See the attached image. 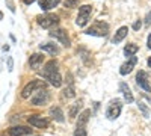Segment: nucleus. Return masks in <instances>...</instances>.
Instances as JSON below:
<instances>
[{
  "instance_id": "nucleus-1",
  "label": "nucleus",
  "mask_w": 151,
  "mask_h": 136,
  "mask_svg": "<svg viewBox=\"0 0 151 136\" xmlns=\"http://www.w3.org/2000/svg\"><path fill=\"white\" fill-rule=\"evenodd\" d=\"M42 77L45 80H48L55 88H59L62 85V77L59 74V68H58V62L56 60H50L45 64L44 70H42Z\"/></svg>"
},
{
  "instance_id": "nucleus-2",
  "label": "nucleus",
  "mask_w": 151,
  "mask_h": 136,
  "mask_svg": "<svg viewBox=\"0 0 151 136\" xmlns=\"http://www.w3.org/2000/svg\"><path fill=\"white\" fill-rule=\"evenodd\" d=\"M109 32V24L103 21H95L89 29H86V35H92V36H106Z\"/></svg>"
},
{
  "instance_id": "nucleus-3",
  "label": "nucleus",
  "mask_w": 151,
  "mask_h": 136,
  "mask_svg": "<svg viewBox=\"0 0 151 136\" xmlns=\"http://www.w3.org/2000/svg\"><path fill=\"white\" fill-rule=\"evenodd\" d=\"M91 14H92V6L91 5H83L82 8H79V15H77V20H76L77 26L79 27L86 26V23L91 18Z\"/></svg>"
},
{
  "instance_id": "nucleus-4",
  "label": "nucleus",
  "mask_w": 151,
  "mask_h": 136,
  "mask_svg": "<svg viewBox=\"0 0 151 136\" xmlns=\"http://www.w3.org/2000/svg\"><path fill=\"white\" fill-rule=\"evenodd\" d=\"M36 20H38V24H40L41 27H44V29H50V27L56 26V24L59 23V17H58V15H55V14L40 15Z\"/></svg>"
},
{
  "instance_id": "nucleus-5",
  "label": "nucleus",
  "mask_w": 151,
  "mask_h": 136,
  "mask_svg": "<svg viewBox=\"0 0 151 136\" xmlns=\"http://www.w3.org/2000/svg\"><path fill=\"white\" fill-rule=\"evenodd\" d=\"M44 82L42 80H32L30 83H27L26 86L23 88V91H21V97L23 98H29L33 92H35V89H41V88H44Z\"/></svg>"
},
{
  "instance_id": "nucleus-6",
  "label": "nucleus",
  "mask_w": 151,
  "mask_h": 136,
  "mask_svg": "<svg viewBox=\"0 0 151 136\" xmlns=\"http://www.w3.org/2000/svg\"><path fill=\"white\" fill-rule=\"evenodd\" d=\"M48 100H50V92L45 88H41L32 97V104L33 106H42V104L48 103Z\"/></svg>"
},
{
  "instance_id": "nucleus-7",
  "label": "nucleus",
  "mask_w": 151,
  "mask_h": 136,
  "mask_svg": "<svg viewBox=\"0 0 151 136\" xmlns=\"http://www.w3.org/2000/svg\"><path fill=\"white\" fill-rule=\"evenodd\" d=\"M121 109H122V104H121V101L119 100H113V101H110V104H109V107H107V110H106V117L109 118V119H116L118 117H119V114H121Z\"/></svg>"
},
{
  "instance_id": "nucleus-8",
  "label": "nucleus",
  "mask_w": 151,
  "mask_h": 136,
  "mask_svg": "<svg viewBox=\"0 0 151 136\" xmlns=\"http://www.w3.org/2000/svg\"><path fill=\"white\" fill-rule=\"evenodd\" d=\"M136 83L137 86H141V88L147 92H151V83H150V77H148V73L141 70L139 73L136 74Z\"/></svg>"
},
{
  "instance_id": "nucleus-9",
  "label": "nucleus",
  "mask_w": 151,
  "mask_h": 136,
  "mask_svg": "<svg viewBox=\"0 0 151 136\" xmlns=\"http://www.w3.org/2000/svg\"><path fill=\"white\" fill-rule=\"evenodd\" d=\"M50 36L55 40H58L62 45H65V47H70L71 45V41H70V36L67 35V32L64 29H56L53 32H50Z\"/></svg>"
},
{
  "instance_id": "nucleus-10",
  "label": "nucleus",
  "mask_w": 151,
  "mask_h": 136,
  "mask_svg": "<svg viewBox=\"0 0 151 136\" xmlns=\"http://www.w3.org/2000/svg\"><path fill=\"white\" fill-rule=\"evenodd\" d=\"M27 122H29L30 126L38 127V129H44V127L48 126V119L44 118V117H41V115H32V117H29L27 118Z\"/></svg>"
},
{
  "instance_id": "nucleus-11",
  "label": "nucleus",
  "mask_w": 151,
  "mask_h": 136,
  "mask_svg": "<svg viewBox=\"0 0 151 136\" xmlns=\"http://www.w3.org/2000/svg\"><path fill=\"white\" fill-rule=\"evenodd\" d=\"M8 133L11 136H27V135L32 133V129L24 127V126H14L8 130Z\"/></svg>"
},
{
  "instance_id": "nucleus-12",
  "label": "nucleus",
  "mask_w": 151,
  "mask_h": 136,
  "mask_svg": "<svg viewBox=\"0 0 151 136\" xmlns=\"http://www.w3.org/2000/svg\"><path fill=\"white\" fill-rule=\"evenodd\" d=\"M136 62H137V58H136V56H132L129 62H125V64H122V65H121L119 73L122 74V76H125V74L132 73V71H133V68H134V65H136Z\"/></svg>"
},
{
  "instance_id": "nucleus-13",
  "label": "nucleus",
  "mask_w": 151,
  "mask_h": 136,
  "mask_svg": "<svg viewBox=\"0 0 151 136\" xmlns=\"http://www.w3.org/2000/svg\"><path fill=\"white\" fill-rule=\"evenodd\" d=\"M119 89H121V92H122V95L125 98V101H127V103H133L134 98H133V94H132V91L129 88V85L125 82H121L119 83Z\"/></svg>"
},
{
  "instance_id": "nucleus-14",
  "label": "nucleus",
  "mask_w": 151,
  "mask_h": 136,
  "mask_svg": "<svg viewBox=\"0 0 151 136\" xmlns=\"http://www.w3.org/2000/svg\"><path fill=\"white\" fill-rule=\"evenodd\" d=\"M42 60H44V56H42V55L35 53V55H32L30 59H29V65H30L32 70H38V68H40V65L42 64Z\"/></svg>"
},
{
  "instance_id": "nucleus-15",
  "label": "nucleus",
  "mask_w": 151,
  "mask_h": 136,
  "mask_svg": "<svg viewBox=\"0 0 151 136\" xmlns=\"http://www.w3.org/2000/svg\"><path fill=\"white\" fill-rule=\"evenodd\" d=\"M127 33H129V27L127 26H122V27H119L116 32H115V36H113V44H118V42H121L125 36H127Z\"/></svg>"
},
{
  "instance_id": "nucleus-16",
  "label": "nucleus",
  "mask_w": 151,
  "mask_h": 136,
  "mask_svg": "<svg viewBox=\"0 0 151 136\" xmlns=\"http://www.w3.org/2000/svg\"><path fill=\"white\" fill-rule=\"evenodd\" d=\"M40 48L42 52H47L50 55H58L59 53V47L56 44H52V42H44V44H40Z\"/></svg>"
},
{
  "instance_id": "nucleus-17",
  "label": "nucleus",
  "mask_w": 151,
  "mask_h": 136,
  "mask_svg": "<svg viewBox=\"0 0 151 136\" xmlns=\"http://www.w3.org/2000/svg\"><path fill=\"white\" fill-rule=\"evenodd\" d=\"M89 117H91V110L86 109L83 112L79 115V119H77V127H85L88 124V121H89Z\"/></svg>"
},
{
  "instance_id": "nucleus-18",
  "label": "nucleus",
  "mask_w": 151,
  "mask_h": 136,
  "mask_svg": "<svg viewBox=\"0 0 151 136\" xmlns=\"http://www.w3.org/2000/svg\"><path fill=\"white\" fill-rule=\"evenodd\" d=\"M59 3H60V0H41L40 6H41L42 11H50V9L56 8Z\"/></svg>"
},
{
  "instance_id": "nucleus-19",
  "label": "nucleus",
  "mask_w": 151,
  "mask_h": 136,
  "mask_svg": "<svg viewBox=\"0 0 151 136\" xmlns=\"http://www.w3.org/2000/svg\"><path fill=\"white\" fill-rule=\"evenodd\" d=\"M50 115H52L53 119H56L58 122H64V112H62L60 107H52L50 109Z\"/></svg>"
},
{
  "instance_id": "nucleus-20",
  "label": "nucleus",
  "mask_w": 151,
  "mask_h": 136,
  "mask_svg": "<svg viewBox=\"0 0 151 136\" xmlns=\"http://www.w3.org/2000/svg\"><path fill=\"white\" fill-rule=\"evenodd\" d=\"M137 50H139V47H137L136 44H127V45L124 47V55L127 56V58H132V56L136 55Z\"/></svg>"
},
{
  "instance_id": "nucleus-21",
  "label": "nucleus",
  "mask_w": 151,
  "mask_h": 136,
  "mask_svg": "<svg viewBox=\"0 0 151 136\" xmlns=\"http://www.w3.org/2000/svg\"><path fill=\"white\" fill-rule=\"evenodd\" d=\"M68 88H65V91H64V97H67V98H73L74 95H76V92H74V86H73V77H71V74L68 76Z\"/></svg>"
},
{
  "instance_id": "nucleus-22",
  "label": "nucleus",
  "mask_w": 151,
  "mask_h": 136,
  "mask_svg": "<svg viewBox=\"0 0 151 136\" xmlns=\"http://www.w3.org/2000/svg\"><path fill=\"white\" fill-rule=\"evenodd\" d=\"M80 109H82V101H76L71 106V109H70V118H76V117H77Z\"/></svg>"
},
{
  "instance_id": "nucleus-23",
  "label": "nucleus",
  "mask_w": 151,
  "mask_h": 136,
  "mask_svg": "<svg viewBox=\"0 0 151 136\" xmlns=\"http://www.w3.org/2000/svg\"><path fill=\"white\" fill-rule=\"evenodd\" d=\"M137 106H139V109L142 110L144 117H150V110H148V107H147L145 103H137Z\"/></svg>"
},
{
  "instance_id": "nucleus-24",
  "label": "nucleus",
  "mask_w": 151,
  "mask_h": 136,
  "mask_svg": "<svg viewBox=\"0 0 151 136\" xmlns=\"http://www.w3.org/2000/svg\"><path fill=\"white\" fill-rule=\"evenodd\" d=\"M65 8H76L79 5V0H65Z\"/></svg>"
},
{
  "instance_id": "nucleus-25",
  "label": "nucleus",
  "mask_w": 151,
  "mask_h": 136,
  "mask_svg": "<svg viewBox=\"0 0 151 136\" xmlns=\"http://www.w3.org/2000/svg\"><path fill=\"white\" fill-rule=\"evenodd\" d=\"M88 133H86V130H85V127H77L76 129V132H74V136H86Z\"/></svg>"
},
{
  "instance_id": "nucleus-26",
  "label": "nucleus",
  "mask_w": 151,
  "mask_h": 136,
  "mask_svg": "<svg viewBox=\"0 0 151 136\" xmlns=\"http://www.w3.org/2000/svg\"><path fill=\"white\" fill-rule=\"evenodd\" d=\"M12 68H14V60L12 58H8V71H12Z\"/></svg>"
},
{
  "instance_id": "nucleus-27",
  "label": "nucleus",
  "mask_w": 151,
  "mask_h": 136,
  "mask_svg": "<svg viewBox=\"0 0 151 136\" xmlns=\"http://www.w3.org/2000/svg\"><path fill=\"white\" fill-rule=\"evenodd\" d=\"M141 26H142L141 20H137V21H134V24H133V29H134V30H139V29H141Z\"/></svg>"
},
{
  "instance_id": "nucleus-28",
  "label": "nucleus",
  "mask_w": 151,
  "mask_h": 136,
  "mask_svg": "<svg viewBox=\"0 0 151 136\" xmlns=\"http://www.w3.org/2000/svg\"><path fill=\"white\" fill-rule=\"evenodd\" d=\"M33 2H35V0H23V3H24V5H32Z\"/></svg>"
},
{
  "instance_id": "nucleus-29",
  "label": "nucleus",
  "mask_w": 151,
  "mask_h": 136,
  "mask_svg": "<svg viewBox=\"0 0 151 136\" xmlns=\"http://www.w3.org/2000/svg\"><path fill=\"white\" fill-rule=\"evenodd\" d=\"M145 23H147V24H150V23H151V12H150V14L147 15V20H145Z\"/></svg>"
},
{
  "instance_id": "nucleus-30",
  "label": "nucleus",
  "mask_w": 151,
  "mask_h": 136,
  "mask_svg": "<svg viewBox=\"0 0 151 136\" xmlns=\"http://www.w3.org/2000/svg\"><path fill=\"white\" fill-rule=\"evenodd\" d=\"M148 47L151 48V33H150V36H148Z\"/></svg>"
},
{
  "instance_id": "nucleus-31",
  "label": "nucleus",
  "mask_w": 151,
  "mask_h": 136,
  "mask_svg": "<svg viewBox=\"0 0 151 136\" xmlns=\"http://www.w3.org/2000/svg\"><path fill=\"white\" fill-rule=\"evenodd\" d=\"M148 67H150V68H151V58H150V59H148Z\"/></svg>"
}]
</instances>
